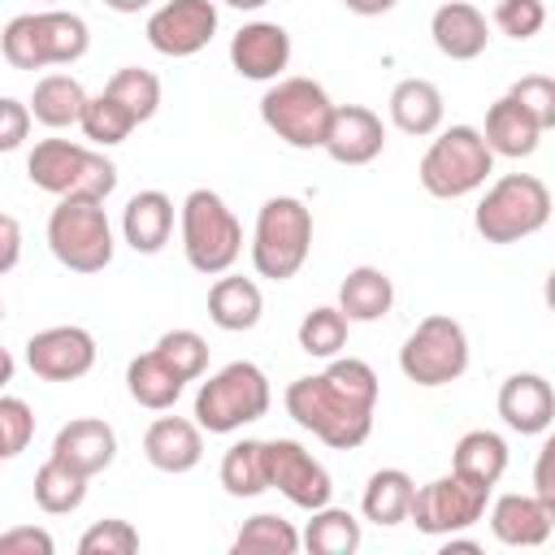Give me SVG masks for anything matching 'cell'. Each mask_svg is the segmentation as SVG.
Segmentation results:
<instances>
[{"mask_svg": "<svg viewBox=\"0 0 555 555\" xmlns=\"http://www.w3.org/2000/svg\"><path fill=\"white\" fill-rule=\"evenodd\" d=\"M451 473L494 490V481L507 473V442L490 429H468L451 451Z\"/></svg>", "mask_w": 555, "mask_h": 555, "instance_id": "obj_30", "label": "cell"}, {"mask_svg": "<svg viewBox=\"0 0 555 555\" xmlns=\"http://www.w3.org/2000/svg\"><path fill=\"white\" fill-rule=\"evenodd\" d=\"M551 221V191L533 173H503L473 208V225L486 243H520Z\"/></svg>", "mask_w": 555, "mask_h": 555, "instance_id": "obj_3", "label": "cell"}, {"mask_svg": "<svg viewBox=\"0 0 555 555\" xmlns=\"http://www.w3.org/2000/svg\"><path fill=\"white\" fill-rule=\"evenodd\" d=\"M26 364L43 382H78L95 369V338L82 325H48L26 338Z\"/></svg>", "mask_w": 555, "mask_h": 555, "instance_id": "obj_14", "label": "cell"}, {"mask_svg": "<svg viewBox=\"0 0 555 555\" xmlns=\"http://www.w3.org/2000/svg\"><path fill=\"white\" fill-rule=\"evenodd\" d=\"M395 304V286L382 269L373 264H356L343 282H338V312L347 321H382Z\"/></svg>", "mask_w": 555, "mask_h": 555, "instance_id": "obj_26", "label": "cell"}, {"mask_svg": "<svg viewBox=\"0 0 555 555\" xmlns=\"http://www.w3.org/2000/svg\"><path fill=\"white\" fill-rule=\"evenodd\" d=\"M390 121L403 134H416V139L438 134V126H442V91L429 78L395 82V91H390Z\"/></svg>", "mask_w": 555, "mask_h": 555, "instance_id": "obj_25", "label": "cell"}, {"mask_svg": "<svg viewBox=\"0 0 555 555\" xmlns=\"http://www.w3.org/2000/svg\"><path fill=\"white\" fill-rule=\"evenodd\" d=\"M264 473H269V490H278L282 499H291L304 512L325 507L334 494L325 464L308 447H299L295 438H269L264 442Z\"/></svg>", "mask_w": 555, "mask_h": 555, "instance_id": "obj_13", "label": "cell"}, {"mask_svg": "<svg viewBox=\"0 0 555 555\" xmlns=\"http://www.w3.org/2000/svg\"><path fill=\"white\" fill-rule=\"evenodd\" d=\"M35 438V412L26 399H13V395H0V464L22 455Z\"/></svg>", "mask_w": 555, "mask_h": 555, "instance_id": "obj_41", "label": "cell"}, {"mask_svg": "<svg viewBox=\"0 0 555 555\" xmlns=\"http://www.w3.org/2000/svg\"><path fill=\"white\" fill-rule=\"evenodd\" d=\"M113 455H117V434H113V425L100 421V416H78V421H69V425H61L56 438H52V460L69 464V468L82 473V477L104 473V468L113 464Z\"/></svg>", "mask_w": 555, "mask_h": 555, "instance_id": "obj_18", "label": "cell"}, {"mask_svg": "<svg viewBox=\"0 0 555 555\" xmlns=\"http://www.w3.org/2000/svg\"><path fill=\"white\" fill-rule=\"evenodd\" d=\"M91 48V30L78 13L43 9V13H17L0 30V52L13 69H48V65H74Z\"/></svg>", "mask_w": 555, "mask_h": 555, "instance_id": "obj_2", "label": "cell"}, {"mask_svg": "<svg viewBox=\"0 0 555 555\" xmlns=\"http://www.w3.org/2000/svg\"><path fill=\"white\" fill-rule=\"evenodd\" d=\"M230 65L251 82H273L291 65V35L278 22H247L230 39Z\"/></svg>", "mask_w": 555, "mask_h": 555, "instance_id": "obj_17", "label": "cell"}, {"mask_svg": "<svg viewBox=\"0 0 555 555\" xmlns=\"http://www.w3.org/2000/svg\"><path fill=\"white\" fill-rule=\"evenodd\" d=\"M26 173L39 191H48L56 199H65V195L108 199V191L117 186V165L104 152H91L69 139H39L26 156Z\"/></svg>", "mask_w": 555, "mask_h": 555, "instance_id": "obj_4", "label": "cell"}, {"mask_svg": "<svg viewBox=\"0 0 555 555\" xmlns=\"http://www.w3.org/2000/svg\"><path fill=\"white\" fill-rule=\"evenodd\" d=\"M87 481H91V477H82V473H74L69 464H61V460L48 455V460L39 464V473H35V503H39L48 516L78 512L82 499H87Z\"/></svg>", "mask_w": 555, "mask_h": 555, "instance_id": "obj_34", "label": "cell"}, {"mask_svg": "<svg viewBox=\"0 0 555 555\" xmlns=\"http://www.w3.org/2000/svg\"><path fill=\"white\" fill-rule=\"evenodd\" d=\"M139 551V529L130 520H95L82 538H78V555H134Z\"/></svg>", "mask_w": 555, "mask_h": 555, "instance_id": "obj_40", "label": "cell"}, {"mask_svg": "<svg viewBox=\"0 0 555 555\" xmlns=\"http://www.w3.org/2000/svg\"><path fill=\"white\" fill-rule=\"evenodd\" d=\"M264 312V299H260V286L251 278H217L212 291H208V317L217 330H230V334H243L260 321Z\"/></svg>", "mask_w": 555, "mask_h": 555, "instance_id": "obj_28", "label": "cell"}, {"mask_svg": "<svg viewBox=\"0 0 555 555\" xmlns=\"http://www.w3.org/2000/svg\"><path fill=\"white\" fill-rule=\"evenodd\" d=\"M4 382H13V356L0 347V386H4Z\"/></svg>", "mask_w": 555, "mask_h": 555, "instance_id": "obj_49", "label": "cell"}, {"mask_svg": "<svg viewBox=\"0 0 555 555\" xmlns=\"http://www.w3.org/2000/svg\"><path fill=\"white\" fill-rule=\"evenodd\" d=\"M104 91L134 117V126H139V121H152L156 108H160V78H156L152 69H139V65H121V69L104 82Z\"/></svg>", "mask_w": 555, "mask_h": 555, "instance_id": "obj_36", "label": "cell"}, {"mask_svg": "<svg viewBox=\"0 0 555 555\" xmlns=\"http://www.w3.org/2000/svg\"><path fill=\"white\" fill-rule=\"evenodd\" d=\"M429 35H434V48L451 61H477L490 43V26H486V13L468 0H447L434 9L429 17Z\"/></svg>", "mask_w": 555, "mask_h": 555, "instance_id": "obj_20", "label": "cell"}, {"mask_svg": "<svg viewBox=\"0 0 555 555\" xmlns=\"http://www.w3.org/2000/svg\"><path fill=\"white\" fill-rule=\"evenodd\" d=\"M225 4H230V9H247V13H251V9H264L269 0H225Z\"/></svg>", "mask_w": 555, "mask_h": 555, "instance_id": "obj_50", "label": "cell"}, {"mask_svg": "<svg viewBox=\"0 0 555 555\" xmlns=\"http://www.w3.org/2000/svg\"><path fill=\"white\" fill-rule=\"evenodd\" d=\"M52 551H56V542L39 525H22V529L0 533V555H52Z\"/></svg>", "mask_w": 555, "mask_h": 555, "instance_id": "obj_45", "label": "cell"}, {"mask_svg": "<svg viewBox=\"0 0 555 555\" xmlns=\"http://www.w3.org/2000/svg\"><path fill=\"white\" fill-rule=\"evenodd\" d=\"M113 13H139V9H147L152 0H104Z\"/></svg>", "mask_w": 555, "mask_h": 555, "instance_id": "obj_48", "label": "cell"}, {"mask_svg": "<svg viewBox=\"0 0 555 555\" xmlns=\"http://www.w3.org/2000/svg\"><path fill=\"white\" fill-rule=\"evenodd\" d=\"M295 551H299L295 525L273 512H256L234 533V555H295Z\"/></svg>", "mask_w": 555, "mask_h": 555, "instance_id": "obj_35", "label": "cell"}, {"mask_svg": "<svg viewBox=\"0 0 555 555\" xmlns=\"http://www.w3.org/2000/svg\"><path fill=\"white\" fill-rule=\"evenodd\" d=\"M412 490H416V481L403 468H377L369 477V486H364V499H360L364 520H373L382 529L403 525L408 520V507H412Z\"/></svg>", "mask_w": 555, "mask_h": 555, "instance_id": "obj_31", "label": "cell"}, {"mask_svg": "<svg viewBox=\"0 0 555 555\" xmlns=\"http://www.w3.org/2000/svg\"><path fill=\"white\" fill-rule=\"evenodd\" d=\"M481 139H486V147H490L494 156L520 160V156H529V152L538 147L542 130H538V121H533L512 95H503V100H494V104L486 108V130H481Z\"/></svg>", "mask_w": 555, "mask_h": 555, "instance_id": "obj_24", "label": "cell"}, {"mask_svg": "<svg viewBox=\"0 0 555 555\" xmlns=\"http://www.w3.org/2000/svg\"><path fill=\"white\" fill-rule=\"evenodd\" d=\"M321 147H325L330 160H338V165H369V160H377L382 147H386V126H382V117H377L373 108H364V104H334Z\"/></svg>", "mask_w": 555, "mask_h": 555, "instance_id": "obj_16", "label": "cell"}, {"mask_svg": "<svg viewBox=\"0 0 555 555\" xmlns=\"http://www.w3.org/2000/svg\"><path fill=\"white\" fill-rule=\"evenodd\" d=\"M490 529L503 546H542L555 529V507L538 494H503L490 507Z\"/></svg>", "mask_w": 555, "mask_h": 555, "instance_id": "obj_21", "label": "cell"}, {"mask_svg": "<svg viewBox=\"0 0 555 555\" xmlns=\"http://www.w3.org/2000/svg\"><path fill=\"white\" fill-rule=\"evenodd\" d=\"M421 186L438 199H460L486 186L494 173V152L486 147L477 126H447L421 156Z\"/></svg>", "mask_w": 555, "mask_h": 555, "instance_id": "obj_8", "label": "cell"}, {"mask_svg": "<svg viewBox=\"0 0 555 555\" xmlns=\"http://www.w3.org/2000/svg\"><path fill=\"white\" fill-rule=\"evenodd\" d=\"M494 26L507 39H533L546 26V4L542 0H499L494 4Z\"/></svg>", "mask_w": 555, "mask_h": 555, "instance_id": "obj_43", "label": "cell"}, {"mask_svg": "<svg viewBox=\"0 0 555 555\" xmlns=\"http://www.w3.org/2000/svg\"><path fill=\"white\" fill-rule=\"evenodd\" d=\"M182 386H186V382H182L156 351H143V356H134V360L126 364V390H130V399H134L139 408H147V412H169V408L178 403Z\"/></svg>", "mask_w": 555, "mask_h": 555, "instance_id": "obj_29", "label": "cell"}, {"mask_svg": "<svg viewBox=\"0 0 555 555\" xmlns=\"http://www.w3.org/2000/svg\"><path fill=\"white\" fill-rule=\"evenodd\" d=\"M30 134V108L13 95H0V152L22 147Z\"/></svg>", "mask_w": 555, "mask_h": 555, "instance_id": "obj_44", "label": "cell"}, {"mask_svg": "<svg viewBox=\"0 0 555 555\" xmlns=\"http://www.w3.org/2000/svg\"><path fill=\"white\" fill-rule=\"evenodd\" d=\"M0 321H4V304H0Z\"/></svg>", "mask_w": 555, "mask_h": 555, "instance_id": "obj_51", "label": "cell"}, {"mask_svg": "<svg viewBox=\"0 0 555 555\" xmlns=\"http://www.w3.org/2000/svg\"><path fill=\"white\" fill-rule=\"evenodd\" d=\"M347 317L338 308H312L304 321H299V347L317 360H334L343 347H347Z\"/></svg>", "mask_w": 555, "mask_h": 555, "instance_id": "obj_38", "label": "cell"}, {"mask_svg": "<svg viewBox=\"0 0 555 555\" xmlns=\"http://www.w3.org/2000/svg\"><path fill=\"white\" fill-rule=\"evenodd\" d=\"M78 126H82V134H87L95 147H113V143H126V139H130L134 117H130L108 91H100V95H87Z\"/></svg>", "mask_w": 555, "mask_h": 555, "instance_id": "obj_37", "label": "cell"}, {"mask_svg": "<svg viewBox=\"0 0 555 555\" xmlns=\"http://www.w3.org/2000/svg\"><path fill=\"white\" fill-rule=\"evenodd\" d=\"M82 104H87V91H82L78 78H69V74H43V78L35 82L26 108H30V117H35L39 126L65 130V126H78Z\"/></svg>", "mask_w": 555, "mask_h": 555, "instance_id": "obj_27", "label": "cell"}, {"mask_svg": "<svg viewBox=\"0 0 555 555\" xmlns=\"http://www.w3.org/2000/svg\"><path fill=\"white\" fill-rule=\"evenodd\" d=\"M286 412L334 451H356L373 434L377 373L364 360H330L325 373L295 377L286 386Z\"/></svg>", "mask_w": 555, "mask_h": 555, "instance_id": "obj_1", "label": "cell"}, {"mask_svg": "<svg viewBox=\"0 0 555 555\" xmlns=\"http://www.w3.org/2000/svg\"><path fill=\"white\" fill-rule=\"evenodd\" d=\"M399 369L416 386H447L468 369V334L455 317L429 312L399 347Z\"/></svg>", "mask_w": 555, "mask_h": 555, "instance_id": "obj_10", "label": "cell"}, {"mask_svg": "<svg viewBox=\"0 0 555 555\" xmlns=\"http://www.w3.org/2000/svg\"><path fill=\"white\" fill-rule=\"evenodd\" d=\"M273 395H269V377L260 364L251 360H234L225 369H217L199 395H195V425L208 434H234L251 421H260L269 412Z\"/></svg>", "mask_w": 555, "mask_h": 555, "instance_id": "obj_7", "label": "cell"}, {"mask_svg": "<svg viewBox=\"0 0 555 555\" xmlns=\"http://www.w3.org/2000/svg\"><path fill=\"white\" fill-rule=\"evenodd\" d=\"M217 35V4L212 0H165L147 17V43L160 56H195Z\"/></svg>", "mask_w": 555, "mask_h": 555, "instance_id": "obj_15", "label": "cell"}, {"mask_svg": "<svg viewBox=\"0 0 555 555\" xmlns=\"http://www.w3.org/2000/svg\"><path fill=\"white\" fill-rule=\"evenodd\" d=\"M121 234L139 256H156L173 234V199L165 191L130 195V204L121 212Z\"/></svg>", "mask_w": 555, "mask_h": 555, "instance_id": "obj_23", "label": "cell"}, {"mask_svg": "<svg viewBox=\"0 0 555 555\" xmlns=\"http://www.w3.org/2000/svg\"><path fill=\"white\" fill-rule=\"evenodd\" d=\"M351 13H360V17H382V13H390L399 0H343Z\"/></svg>", "mask_w": 555, "mask_h": 555, "instance_id": "obj_47", "label": "cell"}, {"mask_svg": "<svg viewBox=\"0 0 555 555\" xmlns=\"http://www.w3.org/2000/svg\"><path fill=\"white\" fill-rule=\"evenodd\" d=\"M221 486L234 499H256L269 490V473H264V442L260 438H243L221 455Z\"/></svg>", "mask_w": 555, "mask_h": 555, "instance_id": "obj_33", "label": "cell"}, {"mask_svg": "<svg viewBox=\"0 0 555 555\" xmlns=\"http://www.w3.org/2000/svg\"><path fill=\"white\" fill-rule=\"evenodd\" d=\"M312 251V212L295 195H273L256 212V234H251V264L269 282H286L304 269Z\"/></svg>", "mask_w": 555, "mask_h": 555, "instance_id": "obj_5", "label": "cell"}, {"mask_svg": "<svg viewBox=\"0 0 555 555\" xmlns=\"http://www.w3.org/2000/svg\"><path fill=\"white\" fill-rule=\"evenodd\" d=\"M360 520L351 516V512H343V507H317L312 512V520L304 525V533H299V546H308V555H351V551H360Z\"/></svg>", "mask_w": 555, "mask_h": 555, "instance_id": "obj_32", "label": "cell"}, {"mask_svg": "<svg viewBox=\"0 0 555 555\" xmlns=\"http://www.w3.org/2000/svg\"><path fill=\"white\" fill-rule=\"evenodd\" d=\"M499 416L516 434H546L555 421V390L542 373H512L499 386Z\"/></svg>", "mask_w": 555, "mask_h": 555, "instance_id": "obj_19", "label": "cell"}, {"mask_svg": "<svg viewBox=\"0 0 555 555\" xmlns=\"http://www.w3.org/2000/svg\"><path fill=\"white\" fill-rule=\"evenodd\" d=\"M152 351H156L182 382H195V377H204V369H208V343H204L195 330H165Z\"/></svg>", "mask_w": 555, "mask_h": 555, "instance_id": "obj_39", "label": "cell"}, {"mask_svg": "<svg viewBox=\"0 0 555 555\" xmlns=\"http://www.w3.org/2000/svg\"><path fill=\"white\" fill-rule=\"evenodd\" d=\"M17 260H22V225L9 212H0V273H9Z\"/></svg>", "mask_w": 555, "mask_h": 555, "instance_id": "obj_46", "label": "cell"}, {"mask_svg": "<svg viewBox=\"0 0 555 555\" xmlns=\"http://www.w3.org/2000/svg\"><path fill=\"white\" fill-rule=\"evenodd\" d=\"M507 95L538 121V130H551L555 126V82L546 74H525L520 82H512Z\"/></svg>", "mask_w": 555, "mask_h": 555, "instance_id": "obj_42", "label": "cell"}, {"mask_svg": "<svg viewBox=\"0 0 555 555\" xmlns=\"http://www.w3.org/2000/svg\"><path fill=\"white\" fill-rule=\"evenodd\" d=\"M143 455L160 473H191L204 455L199 425L186 421V416H156L143 434Z\"/></svg>", "mask_w": 555, "mask_h": 555, "instance_id": "obj_22", "label": "cell"}, {"mask_svg": "<svg viewBox=\"0 0 555 555\" xmlns=\"http://www.w3.org/2000/svg\"><path fill=\"white\" fill-rule=\"evenodd\" d=\"M48 247L69 273H100L113 260V225L104 199L65 195L48 217Z\"/></svg>", "mask_w": 555, "mask_h": 555, "instance_id": "obj_9", "label": "cell"}, {"mask_svg": "<svg viewBox=\"0 0 555 555\" xmlns=\"http://www.w3.org/2000/svg\"><path fill=\"white\" fill-rule=\"evenodd\" d=\"M178 225H182V251H186V264L195 273H225L238 251H243V225L238 217L225 208V199L208 186H195L182 208H178Z\"/></svg>", "mask_w": 555, "mask_h": 555, "instance_id": "obj_6", "label": "cell"}, {"mask_svg": "<svg viewBox=\"0 0 555 555\" xmlns=\"http://www.w3.org/2000/svg\"><path fill=\"white\" fill-rule=\"evenodd\" d=\"M48 4H56V0H48Z\"/></svg>", "mask_w": 555, "mask_h": 555, "instance_id": "obj_52", "label": "cell"}, {"mask_svg": "<svg viewBox=\"0 0 555 555\" xmlns=\"http://www.w3.org/2000/svg\"><path fill=\"white\" fill-rule=\"evenodd\" d=\"M486 503H490V486H477L460 473H447V477H434L429 486L412 490L408 520L429 538H447V533L477 525L486 516Z\"/></svg>", "mask_w": 555, "mask_h": 555, "instance_id": "obj_12", "label": "cell"}, {"mask_svg": "<svg viewBox=\"0 0 555 555\" xmlns=\"http://www.w3.org/2000/svg\"><path fill=\"white\" fill-rule=\"evenodd\" d=\"M330 113H334V100H330L325 87L312 82V78H278V82L260 95V117H264V126H269L282 143H291V147H299V152L321 147L325 126H330Z\"/></svg>", "mask_w": 555, "mask_h": 555, "instance_id": "obj_11", "label": "cell"}]
</instances>
